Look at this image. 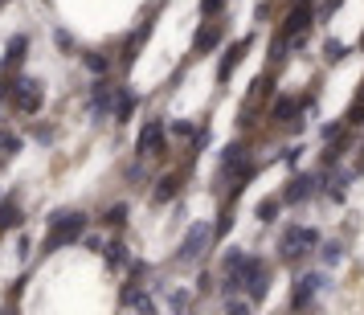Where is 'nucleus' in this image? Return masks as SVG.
<instances>
[{
	"mask_svg": "<svg viewBox=\"0 0 364 315\" xmlns=\"http://www.w3.org/2000/svg\"><path fill=\"white\" fill-rule=\"evenodd\" d=\"M307 29H311V0H303L299 9H291V17H287V25H282L279 41H303Z\"/></svg>",
	"mask_w": 364,
	"mask_h": 315,
	"instance_id": "0eeeda50",
	"label": "nucleus"
},
{
	"mask_svg": "<svg viewBox=\"0 0 364 315\" xmlns=\"http://www.w3.org/2000/svg\"><path fill=\"white\" fill-rule=\"evenodd\" d=\"M119 303H123V307H139V311H151V307H156V303H151V299L144 295V291H139V282H135V287H123Z\"/></svg>",
	"mask_w": 364,
	"mask_h": 315,
	"instance_id": "dca6fc26",
	"label": "nucleus"
},
{
	"mask_svg": "<svg viewBox=\"0 0 364 315\" xmlns=\"http://www.w3.org/2000/svg\"><path fill=\"white\" fill-rule=\"evenodd\" d=\"M221 9H225V0H200V17L205 21H213Z\"/></svg>",
	"mask_w": 364,
	"mask_h": 315,
	"instance_id": "b1692460",
	"label": "nucleus"
},
{
	"mask_svg": "<svg viewBox=\"0 0 364 315\" xmlns=\"http://www.w3.org/2000/svg\"><path fill=\"white\" fill-rule=\"evenodd\" d=\"M58 46H62V50H66V53H70V50H74V37H70V33H66V29H58Z\"/></svg>",
	"mask_w": 364,
	"mask_h": 315,
	"instance_id": "cd10ccee",
	"label": "nucleus"
},
{
	"mask_svg": "<svg viewBox=\"0 0 364 315\" xmlns=\"http://www.w3.org/2000/svg\"><path fill=\"white\" fill-rule=\"evenodd\" d=\"M225 311H230V315H242V311H250V299H225Z\"/></svg>",
	"mask_w": 364,
	"mask_h": 315,
	"instance_id": "393cba45",
	"label": "nucleus"
},
{
	"mask_svg": "<svg viewBox=\"0 0 364 315\" xmlns=\"http://www.w3.org/2000/svg\"><path fill=\"white\" fill-rule=\"evenodd\" d=\"M315 246H319V233L307 230V225H295V230L282 233V242H279L282 262H303V258H307V254H311Z\"/></svg>",
	"mask_w": 364,
	"mask_h": 315,
	"instance_id": "f03ea898",
	"label": "nucleus"
},
{
	"mask_svg": "<svg viewBox=\"0 0 364 315\" xmlns=\"http://www.w3.org/2000/svg\"><path fill=\"white\" fill-rule=\"evenodd\" d=\"M33 139H41V144H50V139H53V127H46V123L37 127V123H33Z\"/></svg>",
	"mask_w": 364,
	"mask_h": 315,
	"instance_id": "bb28decb",
	"label": "nucleus"
},
{
	"mask_svg": "<svg viewBox=\"0 0 364 315\" xmlns=\"http://www.w3.org/2000/svg\"><path fill=\"white\" fill-rule=\"evenodd\" d=\"M102 221H107L111 230H123V225H127V205H115V209H111V213L102 217Z\"/></svg>",
	"mask_w": 364,
	"mask_h": 315,
	"instance_id": "4be33fe9",
	"label": "nucleus"
},
{
	"mask_svg": "<svg viewBox=\"0 0 364 315\" xmlns=\"http://www.w3.org/2000/svg\"><path fill=\"white\" fill-rule=\"evenodd\" d=\"M102 258H107L111 270H119V266H127V246L123 242H111V246H102Z\"/></svg>",
	"mask_w": 364,
	"mask_h": 315,
	"instance_id": "f3484780",
	"label": "nucleus"
},
{
	"mask_svg": "<svg viewBox=\"0 0 364 315\" xmlns=\"http://www.w3.org/2000/svg\"><path fill=\"white\" fill-rule=\"evenodd\" d=\"M279 205H282V197H270V201H262L254 213H258V221H274L279 217Z\"/></svg>",
	"mask_w": 364,
	"mask_h": 315,
	"instance_id": "aec40b11",
	"label": "nucleus"
},
{
	"mask_svg": "<svg viewBox=\"0 0 364 315\" xmlns=\"http://www.w3.org/2000/svg\"><path fill=\"white\" fill-rule=\"evenodd\" d=\"M213 237H217V233H213V225H193V230L184 233L181 250H176V262H181V266L200 262V258L209 254V242H213Z\"/></svg>",
	"mask_w": 364,
	"mask_h": 315,
	"instance_id": "7ed1b4c3",
	"label": "nucleus"
},
{
	"mask_svg": "<svg viewBox=\"0 0 364 315\" xmlns=\"http://www.w3.org/2000/svg\"><path fill=\"white\" fill-rule=\"evenodd\" d=\"M315 197V176L311 172H299V176H291V184H287V193H282V205H303V201Z\"/></svg>",
	"mask_w": 364,
	"mask_h": 315,
	"instance_id": "1a4fd4ad",
	"label": "nucleus"
},
{
	"mask_svg": "<svg viewBox=\"0 0 364 315\" xmlns=\"http://www.w3.org/2000/svg\"><path fill=\"white\" fill-rule=\"evenodd\" d=\"M9 102H13V111H21V115H37L41 102H46V90H41V82H33V78H17Z\"/></svg>",
	"mask_w": 364,
	"mask_h": 315,
	"instance_id": "20e7f679",
	"label": "nucleus"
},
{
	"mask_svg": "<svg viewBox=\"0 0 364 315\" xmlns=\"http://www.w3.org/2000/svg\"><path fill=\"white\" fill-rule=\"evenodd\" d=\"M181 184H184V168H181V172H168V176H160V181H156V193H151V201H156V205H168V201L181 193Z\"/></svg>",
	"mask_w": 364,
	"mask_h": 315,
	"instance_id": "9b49d317",
	"label": "nucleus"
},
{
	"mask_svg": "<svg viewBox=\"0 0 364 315\" xmlns=\"http://www.w3.org/2000/svg\"><path fill=\"white\" fill-rule=\"evenodd\" d=\"M21 221H25V213L17 201H0V230H21Z\"/></svg>",
	"mask_w": 364,
	"mask_h": 315,
	"instance_id": "2eb2a0df",
	"label": "nucleus"
},
{
	"mask_svg": "<svg viewBox=\"0 0 364 315\" xmlns=\"http://www.w3.org/2000/svg\"><path fill=\"white\" fill-rule=\"evenodd\" d=\"M115 99H119V86L111 82L107 74H99L95 86H90V111H95V115H111V111H115Z\"/></svg>",
	"mask_w": 364,
	"mask_h": 315,
	"instance_id": "423d86ee",
	"label": "nucleus"
},
{
	"mask_svg": "<svg viewBox=\"0 0 364 315\" xmlns=\"http://www.w3.org/2000/svg\"><path fill=\"white\" fill-rule=\"evenodd\" d=\"M135 151H139L144 160H156L160 151H168V127L160 123V119H148V123L139 127V144H135Z\"/></svg>",
	"mask_w": 364,
	"mask_h": 315,
	"instance_id": "39448f33",
	"label": "nucleus"
},
{
	"mask_svg": "<svg viewBox=\"0 0 364 315\" xmlns=\"http://www.w3.org/2000/svg\"><path fill=\"white\" fill-rule=\"evenodd\" d=\"M17 148H21L17 135H0V156H4V160H9V156H17Z\"/></svg>",
	"mask_w": 364,
	"mask_h": 315,
	"instance_id": "5701e85b",
	"label": "nucleus"
},
{
	"mask_svg": "<svg viewBox=\"0 0 364 315\" xmlns=\"http://www.w3.org/2000/svg\"><path fill=\"white\" fill-rule=\"evenodd\" d=\"M319 258H323V266H340L344 262V246L340 242H323L319 246Z\"/></svg>",
	"mask_w": 364,
	"mask_h": 315,
	"instance_id": "a211bd4d",
	"label": "nucleus"
},
{
	"mask_svg": "<svg viewBox=\"0 0 364 315\" xmlns=\"http://www.w3.org/2000/svg\"><path fill=\"white\" fill-rule=\"evenodd\" d=\"M25 50H29V37L17 33L9 41V53H4V62H0V74H17V70L25 66Z\"/></svg>",
	"mask_w": 364,
	"mask_h": 315,
	"instance_id": "9d476101",
	"label": "nucleus"
},
{
	"mask_svg": "<svg viewBox=\"0 0 364 315\" xmlns=\"http://www.w3.org/2000/svg\"><path fill=\"white\" fill-rule=\"evenodd\" d=\"M328 287V279L323 274H303V279L295 282V295H291V307H311L315 295Z\"/></svg>",
	"mask_w": 364,
	"mask_h": 315,
	"instance_id": "6e6552de",
	"label": "nucleus"
},
{
	"mask_svg": "<svg viewBox=\"0 0 364 315\" xmlns=\"http://www.w3.org/2000/svg\"><path fill=\"white\" fill-rule=\"evenodd\" d=\"M82 233H86V213L62 209V213L50 217V233H46V242H41V254H53V250L70 246V242H78Z\"/></svg>",
	"mask_w": 364,
	"mask_h": 315,
	"instance_id": "f257e3e1",
	"label": "nucleus"
},
{
	"mask_svg": "<svg viewBox=\"0 0 364 315\" xmlns=\"http://www.w3.org/2000/svg\"><path fill=\"white\" fill-rule=\"evenodd\" d=\"M135 107H139V95H132V90H119V99H115V123H132L135 115Z\"/></svg>",
	"mask_w": 364,
	"mask_h": 315,
	"instance_id": "4468645a",
	"label": "nucleus"
},
{
	"mask_svg": "<svg viewBox=\"0 0 364 315\" xmlns=\"http://www.w3.org/2000/svg\"><path fill=\"white\" fill-rule=\"evenodd\" d=\"M82 62H86L90 74H111V58H107V53H86Z\"/></svg>",
	"mask_w": 364,
	"mask_h": 315,
	"instance_id": "6ab92c4d",
	"label": "nucleus"
},
{
	"mask_svg": "<svg viewBox=\"0 0 364 315\" xmlns=\"http://www.w3.org/2000/svg\"><path fill=\"white\" fill-rule=\"evenodd\" d=\"M295 111H299L295 99H279V102H274V119H279V123H291V115H295Z\"/></svg>",
	"mask_w": 364,
	"mask_h": 315,
	"instance_id": "412c9836",
	"label": "nucleus"
},
{
	"mask_svg": "<svg viewBox=\"0 0 364 315\" xmlns=\"http://www.w3.org/2000/svg\"><path fill=\"white\" fill-rule=\"evenodd\" d=\"M221 33H225V29H221V21H205V25L197 29V37H193V50H197V53H209L217 41H221Z\"/></svg>",
	"mask_w": 364,
	"mask_h": 315,
	"instance_id": "f8f14e48",
	"label": "nucleus"
},
{
	"mask_svg": "<svg viewBox=\"0 0 364 315\" xmlns=\"http://www.w3.org/2000/svg\"><path fill=\"white\" fill-rule=\"evenodd\" d=\"M246 50H250V37H242V41H237L233 50H225V58H221V66H217V78H221V82H225V78L233 74V66H237V62L246 58Z\"/></svg>",
	"mask_w": 364,
	"mask_h": 315,
	"instance_id": "ddd939ff",
	"label": "nucleus"
},
{
	"mask_svg": "<svg viewBox=\"0 0 364 315\" xmlns=\"http://www.w3.org/2000/svg\"><path fill=\"white\" fill-rule=\"evenodd\" d=\"M323 58H328V62H340V58H344V46H340V41H328V46H323Z\"/></svg>",
	"mask_w": 364,
	"mask_h": 315,
	"instance_id": "a878e982",
	"label": "nucleus"
}]
</instances>
